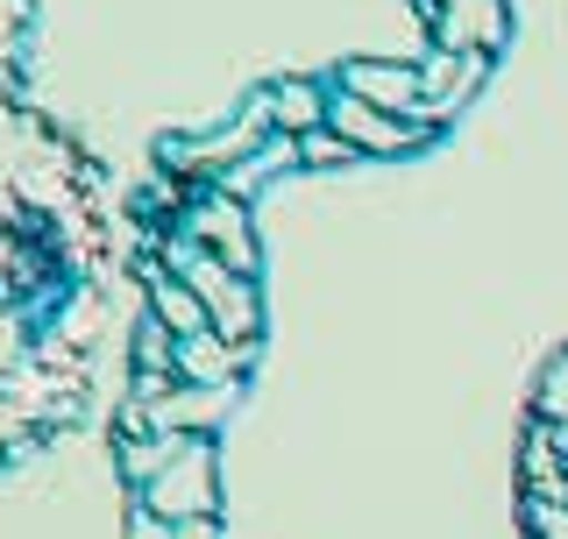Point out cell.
<instances>
[{"label":"cell","mask_w":568,"mask_h":539,"mask_svg":"<svg viewBox=\"0 0 568 539\" xmlns=\"http://www.w3.org/2000/svg\"><path fill=\"white\" fill-rule=\"evenodd\" d=\"M185 539H206V526H185Z\"/></svg>","instance_id":"6"},{"label":"cell","mask_w":568,"mask_h":539,"mask_svg":"<svg viewBox=\"0 0 568 539\" xmlns=\"http://www.w3.org/2000/svg\"><path fill=\"white\" fill-rule=\"evenodd\" d=\"M547 411H561V419H568V363L555 369V384H547Z\"/></svg>","instance_id":"5"},{"label":"cell","mask_w":568,"mask_h":539,"mask_svg":"<svg viewBox=\"0 0 568 539\" xmlns=\"http://www.w3.org/2000/svg\"><path fill=\"white\" fill-rule=\"evenodd\" d=\"M462 14H448V43H497V0H455Z\"/></svg>","instance_id":"3"},{"label":"cell","mask_w":568,"mask_h":539,"mask_svg":"<svg viewBox=\"0 0 568 539\" xmlns=\"http://www.w3.org/2000/svg\"><path fill=\"white\" fill-rule=\"evenodd\" d=\"M413 93H419L413 71H390V64H363V71H355V100H369V106H413Z\"/></svg>","instance_id":"1"},{"label":"cell","mask_w":568,"mask_h":539,"mask_svg":"<svg viewBox=\"0 0 568 539\" xmlns=\"http://www.w3.org/2000/svg\"><path fill=\"white\" fill-rule=\"evenodd\" d=\"M277 114L292 121V129H313V121H320V93H306V85H284V93H277Z\"/></svg>","instance_id":"4"},{"label":"cell","mask_w":568,"mask_h":539,"mask_svg":"<svg viewBox=\"0 0 568 539\" xmlns=\"http://www.w3.org/2000/svg\"><path fill=\"white\" fill-rule=\"evenodd\" d=\"M342 121H348V135H342V142H363V150H398V142H405V129H390V121H384L369 100H348V106H342Z\"/></svg>","instance_id":"2"}]
</instances>
